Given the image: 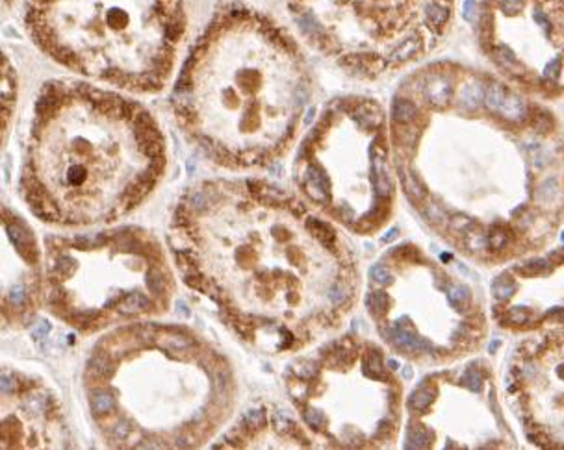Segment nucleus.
<instances>
[{
	"label": "nucleus",
	"instance_id": "nucleus-1",
	"mask_svg": "<svg viewBox=\"0 0 564 450\" xmlns=\"http://www.w3.org/2000/svg\"><path fill=\"white\" fill-rule=\"evenodd\" d=\"M164 169L165 141L149 111L117 93L56 80L35 102L19 191L39 221L84 228L139 206Z\"/></svg>",
	"mask_w": 564,
	"mask_h": 450
},
{
	"label": "nucleus",
	"instance_id": "nucleus-2",
	"mask_svg": "<svg viewBox=\"0 0 564 450\" xmlns=\"http://www.w3.org/2000/svg\"><path fill=\"white\" fill-rule=\"evenodd\" d=\"M84 395L112 449H188L214 428L229 371L193 335L136 324L102 335L85 361Z\"/></svg>",
	"mask_w": 564,
	"mask_h": 450
},
{
	"label": "nucleus",
	"instance_id": "nucleus-3",
	"mask_svg": "<svg viewBox=\"0 0 564 450\" xmlns=\"http://www.w3.org/2000/svg\"><path fill=\"white\" fill-rule=\"evenodd\" d=\"M33 43L69 71L126 91L169 78L186 32L182 0H28Z\"/></svg>",
	"mask_w": 564,
	"mask_h": 450
},
{
	"label": "nucleus",
	"instance_id": "nucleus-4",
	"mask_svg": "<svg viewBox=\"0 0 564 450\" xmlns=\"http://www.w3.org/2000/svg\"><path fill=\"white\" fill-rule=\"evenodd\" d=\"M171 280L158 243L143 230L50 235L43 252V304L82 335L160 311Z\"/></svg>",
	"mask_w": 564,
	"mask_h": 450
},
{
	"label": "nucleus",
	"instance_id": "nucleus-5",
	"mask_svg": "<svg viewBox=\"0 0 564 450\" xmlns=\"http://www.w3.org/2000/svg\"><path fill=\"white\" fill-rule=\"evenodd\" d=\"M63 406L45 380L0 367V449H71Z\"/></svg>",
	"mask_w": 564,
	"mask_h": 450
},
{
	"label": "nucleus",
	"instance_id": "nucleus-6",
	"mask_svg": "<svg viewBox=\"0 0 564 450\" xmlns=\"http://www.w3.org/2000/svg\"><path fill=\"white\" fill-rule=\"evenodd\" d=\"M43 306V250L33 228L0 202V328H22Z\"/></svg>",
	"mask_w": 564,
	"mask_h": 450
},
{
	"label": "nucleus",
	"instance_id": "nucleus-7",
	"mask_svg": "<svg viewBox=\"0 0 564 450\" xmlns=\"http://www.w3.org/2000/svg\"><path fill=\"white\" fill-rule=\"evenodd\" d=\"M289 4L301 24L328 15L330 20L367 22L375 33H390L416 20L429 30H440L451 13V0H289Z\"/></svg>",
	"mask_w": 564,
	"mask_h": 450
},
{
	"label": "nucleus",
	"instance_id": "nucleus-8",
	"mask_svg": "<svg viewBox=\"0 0 564 450\" xmlns=\"http://www.w3.org/2000/svg\"><path fill=\"white\" fill-rule=\"evenodd\" d=\"M17 93H19V85H17L15 69L0 50V149L7 136L17 108Z\"/></svg>",
	"mask_w": 564,
	"mask_h": 450
},
{
	"label": "nucleus",
	"instance_id": "nucleus-9",
	"mask_svg": "<svg viewBox=\"0 0 564 450\" xmlns=\"http://www.w3.org/2000/svg\"><path fill=\"white\" fill-rule=\"evenodd\" d=\"M373 183H375V191H377L379 196L390 195L392 183H390L386 163H384V159H382L381 154H375L373 156Z\"/></svg>",
	"mask_w": 564,
	"mask_h": 450
},
{
	"label": "nucleus",
	"instance_id": "nucleus-10",
	"mask_svg": "<svg viewBox=\"0 0 564 450\" xmlns=\"http://www.w3.org/2000/svg\"><path fill=\"white\" fill-rule=\"evenodd\" d=\"M390 335H392L390 339L395 341L399 346H405V348H412V350H431V348H433V346L429 345L427 341L416 337L414 333L407 332V330H405V328H401L399 324L395 326V330L390 333Z\"/></svg>",
	"mask_w": 564,
	"mask_h": 450
},
{
	"label": "nucleus",
	"instance_id": "nucleus-11",
	"mask_svg": "<svg viewBox=\"0 0 564 450\" xmlns=\"http://www.w3.org/2000/svg\"><path fill=\"white\" fill-rule=\"evenodd\" d=\"M308 191L312 198L319 200V202H325L328 196V183L323 176V172L317 167H310L308 172Z\"/></svg>",
	"mask_w": 564,
	"mask_h": 450
},
{
	"label": "nucleus",
	"instance_id": "nucleus-12",
	"mask_svg": "<svg viewBox=\"0 0 564 450\" xmlns=\"http://www.w3.org/2000/svg\"><path fill=\"white\" fill-rule=\"evenodd\" d=\"M392 115H394V121H397V123H410L414 115H416V108L410 102H407V100H395Z\"/></svg>",
	"mask_w": 564,
	"mask_h": 450
},
{
	"label": "nucleus",
	"instance_id": "nucleus-13",
	"mask_svg": "<svg viewBox=\"0 0 564 450\" xmlns=\"http://www.w3.org/2000/svg\"><path fill=\"white\" fill-rule=\"evenodd\" d=\"M449 93H451V89H449L447 82H444V80H436V84L429 85V98L433 100L434 104H446L447 98H449Z\"/></svg>",
	"mask_w": 564,
	"mask_h": 450
},
{
	"label": "nucleus",
	"instance_id": "nucleus-14",
	"mask_svg": "<svg viewBox=\"0 0 564 450\" xmlns=\"http://www.w3.org/2000/svg\"><path fill=\"white\" fill-rule=\"evenodd\" d=\"M403 185H405V191L410 196V200H414V202H418V200H421L425 196V191L421 189V185L416 182V178L410 172H407V170H403Z\"/></svg>",
	"mask_w": 564,
	"mask_h": 450
},
{
	"label": "nucleus",
	"instance_id": "nucleus-15",
	"mask_svg": "<svg viewBox=\"0 0 564 450\" xmlns=\"http://www.w3.org/2000/svg\"><path fill=\"white\" fill-rule=\"evenodd\" d=\"M492 289H494V295H496L499 300H507V299H511L512 293L516 291V286H514V282H512L511 278L501 276V278H498V280L494 282Z\"/></svg>",
	"mask_w": 564,
	"mask_h": 450
},
{
	"label": "nucleus",
	"instance_id": "nucleus-16",
	"mask_svg": "<svg viewBox=\"0 0 564 450\" xmlns=\"http://www.w3.org/2000/svg\"><path fill=\"white\" fill-rule=\"evenodd\" d=\"M367 306H369V311H371L373 315H382L388 307L386 293H381V291L371 293L369 297H367Z\"/></svg>",
	"mask_w": 564,
	"mask_h": 450
},
{
	"label": "nucleus",
	"instance_id": "nucleus-17",
	"mask_svg": "<svg viewBox=\"0 0 564 450\" xmlns=\"http://www.w3.org/2000/svg\"><path fill=\"white\" fill-rule=\"evenodd\" d=\"M447 299H449V302H451L455 307H460L462 304L468 302L470 293H468V289H466L464 286H453L449 287V291H447Z\"/></svg>",
	"mask_w": 564,
	"mask_h": 450
},
{
	"label": "nucleus",
	"instance_id": "nucleus-18",
	"mask_svg": "<svg viewBox=\"0 0 564 450\" xmlns=\"http://www.w3.org/2000/svg\"><path fill=\"white\" fill-rule=\"evenodd\" d=\"M408 441H412V443L408 445V447L423 449V447H427V443L431 441V434H429L425 428H421V426H416V428L410 432V436H408Z\"/></svg>",
	"mask_w": 564,
	"mask_h": 450
},
{
	"label": "nucleus",
	"instance_id": "nucleus-19",
	"mask_svg": "<svg viewBox=\"0 0 564 450\" xmlns=\"http://www.w3.org/2000/svg\"><path fill=\"white\" fill-rule=\"evenodd\" d=\"M431 400H433V393L427 391V389H421V391L414 393L412 395V398H410V406L416 408L418 411H421L431 404Z\"/></svg>",
	"mask_w": 564,
	"mask_h": 450
},
{
	"label": "nucleus",
	"instance_id": "nucleus-20",
	"mask_svg": "<svg viewBox=\"0 0 564 450\" xmlns=\"http://www.w3.org/2000/svg\"><path fill=\"white\" fill-rule=\"evenodd\" d=\"M266 423V417H264L262 411H247L245 413V417H243V428H247V430H253V428H260L262 424Z\"/></svg>",
	"mask_w": 564,
	"mask_h": 450
},
{
	"label": "nucleus",
	"instance_id": "nucleus-21",
	"mask_svg": "<svg viewBox=\"0 0 564 450\" xmlns=\"http://www.w3.org/2000/svg\"><path fill=\"white\" fill-rule=\"evenodd\" d=\"M308 226L312 228V232H314L317 237H321L323 241H332L334 239V234L330 232V228H328L325 222L321 221H315V219H312V221H308Z\"/></svg>",
	"mask_w": 564,
	"mask_h": 450
},
{
	"label": "nucleus",
	"instance_id": "nucleus-22",
	"mask_svg": "<svg viewBox=\"0 0 564 450\" xmlns=\"http://www.w3.org/2000/svg\"><path fill=\"white\" fill-rule=\"evenodd\" d=\"M462 384H464L468 389L479 393L481 391V374L475 371V369H468L466 374L462 376Z\"/></svg>",
	"mask_w": 564,
	"mask_h": 450
},
{
	"label": "nucleus",
	"instance_id": "nucleus-23",
	"mask_svg": "<svg viewBox=\"0 0 564 450\" xmlns=\"http://www.w3.org/2000/svg\"><path fill=\"white\" fill-rule=\"evenodd\" d=\"M371 276H373V280L377 282V284H382V286L392 284V274H390V271H388L384 265H375V267L371 269Z\"/></svg>",
	"mask_w": 564,
	"mask_h": 450
},
{
	"label": "nucleus",
	"instance_id": "nucleus-24",
	"mask_svg": "<svg viewBox=\"0 0 564 450\" xmlns=\"http://www.w3.org/2000/svg\"><path fill=\"white\" fill-rule=\"evenodd\" d=\"M367 361H369V367H371V376H375V378H379L382 372V359L381 356L375 352H369V356H367Z\"/></svg>",
	"mask_w": 564,
	"mask_h": 450
},
{
	"label": "nucleus",
	"instance_id": "nucleus-25",
	"mask_svg": "<svg viewBox=\"0 0 564 450\" xmlns=\"http://www.w3.org/2000/svg\"><path fill=\"white\" fill-rule=\"evenodd\" d=\"M304 419H306V423H308L310 426H314V428H321L323 424H325V417H323L321 411H315V410L306 411Z\"/></svg>",
	"mask_w": 564,
	"mask_h": 450
},
{
	"label": "nucleus",
	"instance_id": "nucleus-26",
	"mask_svg": "<svg viewBox=\"0 0 564 450\" xmlns=\"http://www.w3.org/2000/svg\"><path fill=\"white\" fill-rule=\"evenodd\" d=\"M466 245L472 248V250H479V248L486 247V237L481 234H470L468 239H466Z\"/></svg>",
	"mask_w": 564,
	"mask_h": 450
},
{
	"label": "nucleus",
	"instance_id": "nucleus-27",
	"mask_svg": "<svg viewBox=\"0 0 564 450\" xmlns=\"http://www.w3.org/2000/svg\"><path fill=\"white\" fill-rule=\"evenodd\" d=\"M505 241H507V232L505 230H499V232L492 234L490 241H486V243H490V247H494V248H501L503 245H505Z\"/></svg>",
	"mask_w": 564,
	"mask_h": 450
},
{
	"label": "nucleus",
	"instance_id": "nucleus-28",
	"mask_svg": "<svg viewBox=\"0 0 564 450\" xmlns=\"http://www.w3.org/2000/svg\"><path fill=\"white\" fill-rule=\"evenodd\" d=\"M548 267L544 261H531V263H527L525 267L518 269V271H522V273H540V271H544V269Z\"/></svg>",
	"mask_w": 564,
	"mask_h": 450
},
{
	"label": "nucleus",
	"instance_id": "nucleus-29",
	"mask_svg": "<svg viewBox=\"0 0 564 450\" xmlns=\"http://www.w3.org/2000/svg\"><path fill=\"white\" fill-rule=\"evenodd\" d=\"M328 297H330V300H332L334 304H340L341 300H343V289H341L340 286H334L332 289H330Z\"/></svg>",
	"mask_w": 564,
	"mask_h": 450
},
{
	"label": "nucleus",
	"instance_id": "nucleus-30",
	"mask_svg": "<svg viewBox=\"0 0 564 450\" xmlns=\"http://www.w3.org/2000/svg\"><path fill=\"white\" fill-rule=\"evenodd\" d=\"M511 320L512 322H525L527 320V313L524 309H520V307H514L511 311Z\"/></svg>",
	"mask_w": 564,
	"mask_h": 450
},
{
	"label": "nucleus",
	"instance_id": "nucleus-31",
	"mask_svg": "<svg viewBox=\"0 0 564 450\" xmlns=\"http://www.w3.org/2000/svg\"><path fill=\"white\" fill-rule=\"evenodd\" d=\"M472 224V221L470 219H466V217H455L453 219V228H464V226H470Z\"/></svg>",
	"mask_w": 564,
	"mask_h": 450
},
{
	"label": "nucleus",
	"instance_id": "nucleus-32",
	"mask_svg": "<svg viewBox=\"0 0 564 450\" xmlns=\"http://www.w3.org/2000/svg\"><path fill=\"white\" fill-rule=\"evenodd\" d=\"M397 232H399V230H397V228H392V230H388V234H384V237H382V241H384V243H390V241H394L395 237H397Z\"/></svg>",
	"mask_w": 564,
	"mask_h": 450
},
{
	"label": "nucleus",
	"instance_id": "nucleus-33",
	"mask_svg": "<svg viewBox=\"0 0 564 450\" xmlns=\"http://www.w3.org/2000/svg\"><path fill=\"white\" fill-rule=\"evenodd\" d=\"M11 2H13V0H0V13L6 11L7 7L11 6Z\"/></svg>",
	"mask_w": 564,
	"mask_h": 450
},
{
	"label": "nucleus",
	"instance_id": "nucleus-34",
	"mask_svg": "<svg viewBox=\"0 0 564 450\" xmlns=\"http://www.w3.org/2000/svg\"><path fill=\"white\" fill-rule=\"evenodd\" d=\"M410 376H412V367H405V371H403V378H410Z\"/></svg>",
	"mask_w": 564,
	"mask_h": 450
},
{
	"label": "nucleus",
	"instance_id": "nucleus-35",
	"mask_svg": "<svg viewBox=\"0 0 564 450\" xmlns=\"http://www.w3.org/2000/svg\"><path fill=\"white\" fill-rule=\"evenodd\" d=\"M388 365L392 367V369H397V367H399L397 365V361H394V359H390V361H388Z\"/></svg>",
	"mask_w": 564,
	"mask_h": 450
},
{
	"label": "nucleus",
	"instance_id": "nucleus-36",
	"mask_svg": "<svg viewBox=\"0 0 564 450\" xmlns=\"http://www.w3.org/2000/svg\"><path fill=\"white\" fill-rule=\"evenodd\" d=\"M498 345H499L498 341H494L492 345H490V350H496V348H498Z\"/></svg>",
	"mask_w": 564,
	"mask_h": 450
}]
</instances>
